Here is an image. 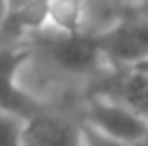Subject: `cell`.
<instances>
[{
  "label": "cell",
  "instance_id": "obj_1",
  "mask_svg": "<svg viewBox=\"0 0 148 146\" xmlns=\"http://www.w3.org/2000/svg\"><path fill=\"white\" fill-rule=\"evenodd\" d=\"M26 43L30 47V62L45 77L90 82L110 69L99 34L88 30L64 32L56 28H43L30 34Z\"/></svg>",
  "mask_w": 148,
  "mask_h": 146
},
{
  "label": "cell",
  "instance_id": "obj_2",
  "mask_svg": "<svg viewBox=\"0 0 148 146\" xmlns=\"http://www.w3.org/2000/svg\"><path fill=\"white\" fill-rule=\"evenodd\" d=\"M79 118L84 127L122 146L137 144L148 138V116L103 95H84Z\"/></svg>",
  "mask_w": 148,
  "mask_h": 146
},
{
  "label": "cell",
  "instance_id": "obj_3",
  "mask_svg": "<svg viewBox=\"0 0 148 146\" xmlns=\"http://www.w3.org/2000/svg\"><path fill=\"white\" fill-rule=\"evenodd\" d=\"M105 60L112 69H125L148 60V13L125 11L116 24L99 32Z\"/></svg>",
  "mask_w": 148,
  "mask_h": 146
},
{
  "label": "cell",
  "instance_id": "obj_4",
  "mask_svg": "<svg viewBox=\"0 0 148 146\" xmlns=\"http://www.w3.org/2000/svg\"><path fill=\"white\" fill-rule=\"evenodd\" d=\"M28 58L30 47L26 41L17 45H0V110L17 114L26 120L47 108V103L32 95L19 80Z\"/></svg>",
  "mask_w": 148,
  "mask_h": 146
},
{
  "label": "cell",
  "instance_id": "obj_5",
  "mask_svg": "<svg viewBox=\"0 0 148 146\" xmlns=\"http://www.w3.org/2000/svg\"><path fill=\"white\" fill-rule=\"evenodd\" d=\"M24 146H86L79 112L47 105L24 125Z\"/></svg>",
  "mask_w": 148,
  "mask_h": 146
},
{
  "label": "cell",
  "instance_id": "obj_6",
  "mask_svg": "<svg viewBox=\"0 0 148 146\" xmlns=\"http://www.w3.org/2000/svg\"><path fill=\"white\" fill-rule=\"evenodd\" d=\"M84 95H103V97L127 103L129 108L148 116V71L135 67H110L95 80H90Z\"/></svg>",
  "mask_w": 148,
  "mask_h": 146
},
{
  "label": "cell",
  "instance_id": "obj_7",
  "mask_svg": "<svg viewBox=\"0 0 148 146\" xmlns=\"http://www.w3.org/2000/svg\"><path fill=\"white\" fill-rule=\"evenodd\" d=\"M47 28L75 32L82 28V0H47Z\"/></svg>",
  "mask_w": 148,
  "mask_h": 146
},
{
  "label": "cell",
  "instance_id": "obj_8",
  "mask_svg": "<svg viewBox=\"0 0 148 146\" xmlns=\"http://www.w3.org/2000/svg\"><path fill=\"white\" fill-rule=\"evenodd\" d=\"M26 118L0 110V146H24Z\"/></svg>",
  "mask_w": 148,
  "mask_h": 146
},
{
  "label": "cell",
  "instance_id": "obj_9",
  "mask_svg": "<svg viewBox=\"0 0 148 146\" xmlns=\"http://www.w3.org/2000/svg\"><path fill=\"white\" fill-rule=\"evenodd\" d=\"M84 133H86V146H120L108 138H103V135H99L97 131H92L88 127H84Z\"/></svg>",
  "mask_w": 148,
  "mask_h": 146
},
{
  "label": "cell",
  "instance_id": "obj_10",
  "mask_svg": "<svg viewBox=\"0 0 148 146\" xmlns=\"http://www.w3.org/2000/svg\"><path fill=\"white\" fill-rule=\"evenodd\" d=\"M9 9H11V0H0V26H2V22L7 19Z\"/></svg>",
  "mask_w": 148,
  "mask_h": 146
},
{
  "label": "cell",
  "instance_id": "obj_11",
  "mask_svg": "<svg viewBox=\"0 0 148 146\" xmlns=\"http://www.w3.org/2000/svg\"><path fill=\"white\" fill-rule=\"evenodd\" d=\"M120 146H122V144H120ZM131 146H148V138L142 140V142H137V144H131Z\"/></svg>",
  "mask_w": 148,
  "mask_h": 146
},
{
  "label": "cell",
  "instance_id": "obj_12",
  "mask_svg": "<svg viewBox=\"0 0 148 146\" xmlns=\"http://www.w3.org/2000/svg\"><path fill=\"white\" fill-rule=\"evenodd\" d=\"M135 4H144V2H148V0H133Z\"/></svg>",
  "mask_w": 148,
  "mask_h": 146
}]
</instances>
